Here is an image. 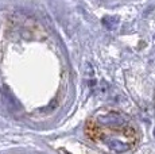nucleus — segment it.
Segmentation results:
<instances>
[{"label":"nucleus","mask_w":155,"mask_h":154,"mask_svg":"<svg viewBox=\"0 0 155 154\" xmlns=\"http://www.w3.org/2000/svg\"><path fill=\"white\" fill-rule=\"evenodd\" d=\"M96 122L100 126H107V127H115V129H127V123L121 115L115 114V112H109L105 115H99L96 118Z\"/></svg>","instance_id":"1"},{"label":"nucleus","mask_w":155,"mask_h":154,"mask_svg":"<svg viewBox=\"0 0 155 154\" xmlns=\"http://www.w3.org/2000/svg\"><path fill=\"white\" fill-rule=\"evenodd\" d=\"M103 142L115 153H126L131 149V146L128 143L115 138H103Z\"/></svg>","instance_id":"2"},{"label":"nucleus","mask_w":155,"mask_h":154,"mask_svg":"<svg viewBox=\"0 0 155 154\" xmlns=\"http://www.w3.org/2000/svg\"><path fill=\"white\" fill-rule=\"evenodd\" d=\"M101 23H103V26L107 30H115V28H117L120 19L117 16H104L101 19Z\"/></svg>","instance_id":"3"},{"label":"nucleus","mask_w":155,"mask_h":154,"mask_svg":"<svg viewBox=\"0 0 155 154\" xmlns=\"http://www.w3.org/2000/svg\"><path fill=\"white\" fill-rule=\"evenodd\" d=\"M59 153H61V154H70L69 152H68V150H64V149H61V150H59Z\"/></svg>","instance_id":"4"},{"label":"nucleus","mask_w":155,"mask_h":154,"mask_svg":"<svg viewBox=\"0 0 155 154\" xmlns=\"http://www.w3.org/2000/svg\"><path fill=\"white\" fill-rule=\"evenodd\" d=\"M154 135H155V130H154Z\"/></svg>","instance_id":"5"}]
</instances>
